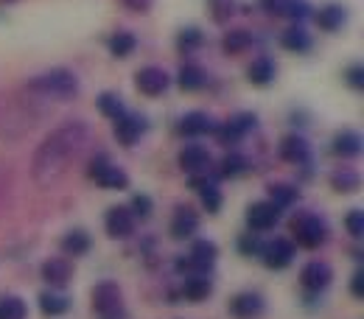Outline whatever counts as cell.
<instances>
[{"mask_svg":"<svg viewBox=\"0 0 364 319\" xmlns=\"http://www.w3.org/2000/svg\"><path fill=\"white\" fill-rule=\"evenodd\" d=\"M87 135H90L87 124H82V121H70V124L59 126L56 132H50L34 154V180L40 185L53 183L68 168V163L82 151V146L87 143Z\"/></svg>","mask_w":364,"mask_h":319,"instance_id":"obj_1","label":"cell"},{"mask_svg":"<svg viewBox=\"0 0 364 319\" xmlns=\"http://www.w3.org/2000/svg\"><path fill=\"white\" fill-rule=\"evenodd\" d=\"M28 90L37 92V95H46V98H59V101H68L79 92V79L73 70L68 67H53L48 73H40L28 82Z\"/></svg>","mask_w":364,"mask_h":319,"instance_id":"obj_2","label":"cell"},{"mask_svg":"<svg viewBox=\"0 0 364 319\" xmlns=\"http://www.w3.org/2000/svg\"><path fill=\"white\" fill-rule=\"evenodd\" d=\"M331 229L328 222L317 216V213H297L291 219V244L294 247H303V249H319L325 241H328Z\"/></svg>","mask_w":364,"mask_h":319,"instance_id":"obj_3","label":"cell"},{"mask_svg":"<svg viewBox=\"0 0 364 319\" xmlns=\"http://www.w3.org/2000/svg\"><path fill=\"white\" fill-rule=\"evenodd\" d=\"M92 311L98 319H127L124 294L115 280H101L92 286Z\"/></svg>","mask_w":364,"mask_h":319,"instance_id":"obj_4","label":"cell"},{"mask_svg":"<svg viewBox=\"0 0 364 319\" xmlns=\"http://www.w3.org/2000/svg\"><path fill=\"white\" fill-rule=\"evenodd\" d=\"M216 258H219V247H216L213 241H208V238H199V241H193L188 258H185V255L177 258L174 266H177V272L185 274V277H191V274H208V277H210V269H213Z\"/></svg>","mask_w":364,"mask_h":319,"instance_id":"obj_5","label":"cell"},{"mask_svg":"<svg viewBox=\"0 0 364 319\" xmlns=\"http://www.w3.org/2000/svg\"><path fill=\"white\" fill-rule=\"evenodd\" d=\"M87 177L104 190H127L129 188V174L118 168L107 154H95L87 166Z\"/></svg>","mask_w":364,"mask_h":319,"instance_id":"obj_6","label":"cell"},{"mask_svg":"<svg viewBox=\"0 0 364 319\" xmlns=\"http://www.w3.org/2000/svg\"><path fill=\"white\" fill-rule=\"evenodd\" d=\"M255 126H258V115L255 112H235L230 121L216 126L213 135H216V140L222 146H235V143H241L250 132H255Z\"/></svg>","mask_w":364,"mask_h":319,"instance_id":"obj_7","label":"cell"},{"mask_svg":"<svg viewBox=\"0 0 364 319\" xmlns=\"http://www.w3.org/2000/svg\"><path fill=\"white\" fill-rule=\"evenodd\" d=\"M294 255H297V247H294L289 238H274L269 244H264V249H261L258 258L264 261L267 269L283 272V269H289V266L294 264Z\"/></svg>","mask_w":364,"mask_h":319,"instance_id":"obj_8","label":"cell"},{"mask_svg":"<svg viewBox=\"0 0 364 319\" xmlns=\"http://www.w3.org/2000/svg\"><path fill=\"white\" fill-rule=\"evenodd\" d=\"M146 132H149V121L140 112H124L115 121V140L124 148H132L135 143H140V137L146 135Z\"/></svg>","mask_w":364,"mask_h":319,"instance_id":"obj_9","label":"cell"},{"mask_svg":"<svg viewBox=\"0 0 364 319\" xmlns=\"http://www.w3.org/2000/svg\"><path fill=\"white\" fill-rule=\"evenodd\" d=\"M135 87L146 98H157V95H163V92L171 87V76L163 67L149 65V67H140L135 73Z\"/></svg>","mask_w":364,"mask_h":319,"instance_id":"obj_10","label":"cell"},{"mask_svg":"<svg viewBox=\"0 0 364 319\" xmlns=\"http://www.w3.org/2000/svg\"><path fill=\"white\" fill-rule=\"evenodd\" d=\"M180 168L191 177H208V171L213 168V157L205 146L191 143L180 151Z\"/></svg>","mask_w":364,"mask_h":319,"instance_id":"obj_11","label":"cell"},{"mask_svg":"<svg viewBox=\"0 0 364 319\" xmlns=\"http://www.w3.org/2000/svg\"><path fill=\"white\" fill-rule=\"evenodd\" d=\"M333 280V269L325 264V261H309L303 269H300V286L309 291V294H322Z\"/></svg>","mask_w":364,"mask_h":319,"instance_id":"obj_12","label":"cell"},{"mask_svg":"<svg viewBox=\"0 0 364 319\" xmlns=\"http://www.w3.org/2000/svg\"><path fill=\"white\" fill-rule=\"evenodd\" d=\"M280 222V210L274 207L272 202H252L247 207V227L250 232H267V229H274Z\"/></svg>","mask_w":364,"mask_h":319,"instance_id":"obj_13","label":"cell"},{"mask_svg":"<svg viewBox=\"0 0 364 319\" xmlns=\"http://www.w3.org/2000/svg\"><path fill=\"white\" fill-rule=\"evenodd\" d=\"M104 229H107V235H109V238H115V241L129 238V235L135 232V219H132L129 207H124V205L109 207V210H107V216H104Z\"/></svg>","mask_w":364,"mask_h":319,"instance_id":"obj_14","label":"cell"},{"mask_svg":"<svg viewBox=\"0 0 364 319\" xmlns=\"http://www.w3.org/2000/svg\"><path fill=\"white\" fill-rule=\"evenodd\" d=\"M230 314L235 319H258L267 311V303L258 291H238L232 300H230Z\"/></svg>","mask_w":364,"mask_h":319,"instance_id":"obj_15","label":"cell"},{"mask_svg":"<svg viewBox=\"0 0 364 319\" xmlns=\"http://www.w3.org/2000/svg\"><path fill=\"white\" fill-rule=\"evenodd\" d=\"M216 126H219V124H216L208 112L193 109V112H185V115L180 118L177 132H180L182 137H202V135H213Z\"/></svg>","mask_w":364,"mask_h":319,"instance_id":"obj_16","label":"cell"},{"mask_svg":"<svg viewBox=\"0 0 364 319\" xmlns=\"http://www.w3.org/2000/svg\"><path fill=\"white\" fill-rule=\"evenodd\" d=\"M277 154L283 163H291V166H306L311 160V146L303 135H286L277 146Z\"/></svg>","mask_w":364,"mask_h":319,"instance_id":"obj_17","label":"cell"},{"mask_svg":"<svg viewBox=\"0 0 364 319\" xmlns=\"http://www.w3.org/2000/svg\"><path fill=\"white\" fill-rule=\"evenodd\" d=\"M196 229H199V216H196V210L188 207V205H180V207L174 210V216H171V227H168L171 238H174V241L193 238Z\"/></svg>","mask_w":364,"mask_h":319,"instance_id":"obj_18","label":"cell"},{"mask_svg":"<svg viewBox=\"0 0 364 319\" xmlns=\"http://www.w3.org/2000/svg\"><path fill=\"white\" fill-rule=\"evenodd\" d=\"M43 280L53 291L65 288L73 280V264L68 258H48L46 264H43Z\"/></svg>","mask_w":364,"mask_h":319,"instance_id":"obj_19","label":"cell"},{"mask_svg":"<svg viewBox=\"0 0 364 319\" xmlns=\"http://www.w3.org/2000/svg\"><path fill=\"white\" fill-rule=\"evenodd\" d=\"M191 188H196V193H199V199H202V207H205L208 213H219V210H222L225 196H222L219 185L213 183V180H208V177H191Z\"/></svg>","mask_w":364,"mask_h":319,"instance_id":"obj_20","label":"cell"},{"mask_svg":"<svg viewBox=\"0 0 364 319\" xmlns=\"http://www.w3.org/2000/svg\"><path fill=\"white\" fill-rule=\"evenodd\" d=\"M213 294V280L208 274H191L182 280V300L188 303H205Z\"/></svg>","mask_w":364,"mask_h":319,"instance_id":"obj_21","label":"cell"},{"mask_svg":"<svg viewBox=\"0 0 364 319\" xmlns=\"http://www.w3.org/2000/svg\"><path fill=\"white\" fill-rule=\"evenodd\" d=\"M274 79H277V65L269 56H258L250 67H247V82L252 87H269Z\"/></svg>","mask_w":364,"mask_h":319,"instance_id":"obj_22","label":"cell"},{"mask_svg":"<svg viewBox=\"0 0 364 319\" xmlns=\"http://www.w3.org/2000/svg\"><path fill=\"white\" fill-rule=\"evenodd\" d=\"M314 23H317L322 31L333 34V31H339V28L348 23V9L339 6V3H328V6H322L319 11H314Z\"/></svg>","mask_w":364,"mask_h":319,"instance_id":"obj_23","label":"cell"},{"mask_svg":"<svg viewBox=\"0 0 364 319\" xmlns=\"http://www.w3.org/2000/svg\"><path fill=\"white\" fill-rule=\"evenodd\" d=\"M59 247H62V252H65L68 258H82V255L90 252L92 238H90V232H85V229H68V232L62 235Z\"/></svg>","mask_w":364,"mask_h":319,"instance_id":"obj_24","label":"cell"},{"mask_svg":"<svg viewBox=\"0 0 364 319\" xmlns=\"http://www.w3.org/2000/svg\"><path fill=\"white\" fill-rule=\"evenodd\" d=\"M331 148H333V154H336V157H342V160L359 157V154H362V135H359V132H353V129H342L339 135L333 137Z\"/></svg>","mask_w":364,"mask_h":319,"instance_id":"obj_25","label":"cell"},{"mask_svg":"<svg viewBox=\"0 0 364 319\" xmlns=\"http://www.w3.org/2000/svg\"><path fill=\"white\" fill-rule=\"evenodd\" d=\"M280 45L283 50H289V53H306V50H311V34L303 28V26H289L283 34H280Z\"/></svg>","mask_w":364,"mask_h":319,"instance_id":"obj_26","label":"cell"},{"mask_svg":"<svg viewBox=\"0 0 364 319\" xmlns=\"http://www.w3.org/2000/svg\"><path fill=\"white\" fill-rule=\"evenodd\" d=\"M40 311L46 314V317H65L68 311H70V297L68 294H62V291H53V288H48L40 294Z\"/></svg>","mask_w":364,"mask_h":319,"instance_id":"obj_27","label":"cell"},{"mask_svg":"<svg viewBox=\"0 0 364 319\" xmlns=\"http://www.w3.org/2000/svg\"><path fill=\"white\" fill-rule=\"evenodd\" d=\"M267 193H269L267 202H272L277 210H286V207H291V205L300 202V190L289 183H272L267 188Z\"/></svg>","mask_w":364,"mask_h":319,"instance_id":"obj_28","label":"cell"},{"mask_svg":"<svg viewBox=\"0 0 364 319\" xmlns=\"http://www.w3.org/2000/svg\"><path fill=\"white\" fill-rule=\"evenodd\" d=\"M177 85L185 92H196L208 85V73L199 65H182L180 73H177Z\"/></svg>","mask_w":364,"mask_h":319,"instance_id":"obj_29","label":"cell"},{"mask_svg":"<svg viewBox=\"0 0 364 319\" xmlns=\"http://www.w3.org/2000/svg\"><path fill=\"white\" fill-rule=\"evenodd\" d=\"M95 107H98V112L104 115V118H109V121H118L124 112H127V107H124V98L118 95V92H101L98 98H95Z\"/></svg>","mask_w":364,"mask_h":319,"instance_id":"obj_30","label":"cell"},{"mask_svg":"<svg viewBox=\"0 0 364 319\" xmlns=\"http://www.w3.org/2000/svg\"><path fill=\"white\" fill-rule=\"evenodd\" d=\"M331 188L336 193H356L362 188V177L353 171V168H336L331 174Z\"/></svg>","mask_w":364,"mask_h":319,"instance_id":"obj_31","label":"cell"},{"mask_svg":"<svg viewBox=\"0 0 364 319\" xmlns=\"http://www.w3.org/2000/svg\"><path fill=\"white\" fill-rule=\"evenodd\" d=\"M107 48H109V53L115 56V59H127V56H132L137 48V40L132 31H118V34H112L109 37V43H107Z\"/></svg>","mask_w":364,"mask_h":319,"instance_id":"obj_32","label":"cell"},{"mask_svg":"<svg viewBox=\"0 0 364 319\" xmlns=\"http://www.w3.org/2000/svg\"><path fill=\"white\" fill-rule=\"evenodd\" d=\"M247 168H250V160H247L244 154L230 151L228 157L219 163V177H225V180H235V177L247 174Z\"/></svg>","mask_w":364,"mask_h":319,"instance_id":"obj_33","label":"cell"},{"mask_svg":"<svg viewBox=\"0 0 364 319\" xmlns=\"http://www.w3.org/2000/svg\"><path fill=\"white\" fill-rule=\"evenodd\" d=\"M252 45V34L244 31V28H235V31H228L225 40H222V50L228 56H235V53H244L247 48Z\"/></svg>","mask_w":364,"mask_h":319,"instance_id":"obj_34","label":"cell"},{"mask_svg":"<svg viewBox=\"0 0 364 319\" xmlns=\"http://www.w3.org/2000/svg\"><path fill=\"white\" fill-rule=\"evenodd\" d=\"M26 317H28V306H26L23 297L9 294V297L0 300V319H26Z\"/></svg>","mask_w":364,"mask_h":319,"instance_id":"obj_35","label":"cell"},{"mask_svg":"<svg viewBox=\"0 0 364 319\" xmlns=\"http://www.w3.org/2000/svg\"><path fill=\"white\" fill-rule=\"evenodd\" d=\"M129 213H132V219H140V222H146V219H151V213H154V202H151V196H146V193H135L132 196V202H129Z\"/></svg>","mask_w":364,"mask_h":319,"instance_id":"obj_36","label":"cell"},{"mask_svg":"<svg viewBox=\"0 0 364 319\" xmlns=\"http://www.w3.org/2000/svg\"><path fill=\"white\" fill-rule=\"evenodd\" d=\"M208 9H210L213 23H228L235 14V0H208Z\"/></svg>","mask_w":364,"mask_h":319,"instance_id":"obj_37","label":"cell"},{"mask_svg":"<svg viewBox=\"0 0 364 319\" xmlns=\"http://www.w3.org/2000/svg\"><path fill=\"white\" fill-rule=\"evenodd\" d=\"M261 249H264V244H261V238H258L255 232H244V235H238V252H241L244 258H258Z\"/></svg>","mask_w":364,"mask_h":319,"instance_id":"obj_38","label":"cell"},{"mask_svg":"<svg viewBox=\"0 0 364 319\" xmlns=\"http://www.w3.org/2000/svg\"><path fill=\"white\" fill-rule=\"evenodd\" d=\"M202 43H205V34H202L199 28H182L180 37H177V48H180V50H185V53L196 50Z\"/></svg>","mask_w":364,"mask_h":319,"instance_id":"obj_39","label":"cell"},{"mask_svg":"<svg viewBox=\"0 0 364 319\" xmlns=\"http://www.w3.org/2000/svg\"><path fill=\"white\" fill-rule=\"evenodd\" d=\"M345 229H348V235H350V238H356V241L364 235V213L359 210V207H356V210H350V213L345 216Z\"/></svg>","mask_w":364,"mask_h":319,"instance_id":"obj_40","label":"cell"},{"mask_svg":"<svg viewBox=\"0 0 364 319\" xmlns=\"http://www.w3.org/2000/svg\"><path fill=\"white\" fill-rule=\"evenodd\" d=\"M345 82H348L350 90H364V67L359 65V62L350 65V67L345 70Z\"/></svg>","mask_w":364,"mask_h":319,"instance_id":"obj_41","label":"cell"},{"mask_svg":"<svg viewBox=\"0 0 364 319\" xmlns=\"http://www.w3.org/2000/svg\"><path fill=\"white\" fill-rule=\"evenodd\" d=\"M291 3H294V0H261V9L274 14V17H289Z\"/></svg>","mask_w":364,"mask_h":319,"instance_id":"obj_42","label":"cell"},{"mask_svg":"<svg viewBox=\"0 0 364 319\" xmlns=\"http://www.w3.org/2000/svg\"><path fill=\"white\" fill-rule=\"evenodd\" d=\"M350 294H353L356 300L364 297V269H356L353 277H350Z\"/></svg>","mask_w":364,"mask_h":319,"instance_id":"obj_43","label":"cell"},{"mask_svg":"<svg viewBox=\"0 0 364 319\" xmlns=\"http://www.w3.org/2000/svg\"><path fill=\"white\" fill-rule=\"evenodd\" d=\"M129 11H137V14H146L151 6H154V0H121Z\"/></svg>","mask_w":364,"mask_h":319,"instance_id":"obj_44","label":"cell"}]
</instances>
